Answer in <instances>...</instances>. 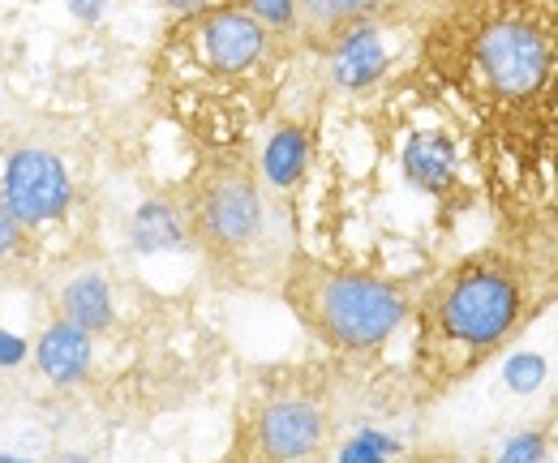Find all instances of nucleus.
Wrapping results in <instances>:
<instances>
[{"label": "nucleus", "instance_id": "f257e3e1", "mask_svg": "<svg viewBox=\"0 0 558 463\" xmlns=\"http://www.w3.org/2000/svg\"><path fill=\"white\" fill-rule=\"evenodd\" d=\"M421 69L456 108L494 206L542 228L558 206V0H447Z\"/></svg>", "mask_w": 558, "mask_h": 463}, {"label": "nucleus", "instance_id": "f03ea898", "mask_svg": "<svg viewBox=\"0 0 558 463\" xmlns=\"http://www.w3.org/2000/svg\"><path fill=\"white\" fill-rule=\"evenodd\" d=\"M558 296V266L542 249L486 245L447 266L417 301L413 378L421 399L473 378Z\"/></svg>", "mask_w": 558, "mask_h": 463}, {"label": "nucleus", "instance_id": "7ed1b4c3", "mask_svg": "<svg viewBox=\"0 0 558 463\" xmlns=\"http://www.w3.org/2000/svg\"><path fill=\"white\" fill-rule=\"evenodd\" d=\"M177 206L190 232V249L228 283L283 279L288 249L279 210L258 168L245 155H210L177 190Z\"/></svg>", "mask_w": 558, "mask_h": 463}, {"label": "nucleus", "instance_id": "20e7f679", "mask_svg": "<svg viewBox=\"0 0 558 463\" xmlns=\"http://www.w3.org/2000/svg\"><path fill=\"white\" fill-rule=\"evenodd\" d=\"M279 296L292 309V318L305 327V334L336 356L378 352L417 309L404 283L369 275V270L318 263L310 254L288 258Z\"/></svg>", "mask_w": 558, "mask_h": 463}, {"label": "nucleus", "instance_id": "39448f33", "mask_svg": "<svg viewBox=\"0 0 558 463\" xmlns=\"http://www.w3.org/2000/svg\"><path fill=\"white\" fill-rule=\"evenodd\" d=\"M340 434L336 382L318 365L263 374L236 407L219 463H327Z\"/></svg>", "mask_w": 558, "mask_h": 463}, {"label": "nucleus", "instance_id": "423d86ee", "mask_svg": "<svg viewBox=\"0 0 558 463\" xmlns=\"http://www.w3.org/2000/svg\"><path fill=\"white\" fill-rule=\"evenodd\" d=\"M276 39L254 13L245 9H203L190 22L194 61L210 82H250L271 65Z\"/></svg>", "mask_w": 558, "mask_h": 463}, {"label": "nucleus", "instance_id": "0eeeda50", "mask_svg": "<svg viewBox=\"0 0 558 463\" xmlns=\"http://www.w3.org/2000/svg\"><path fill=\"white\" fill-rule=\"evenodd\" d=\"M0 202L26 223V228H44L65 219L73 202L70 168L39 146H22L9 155L4 163V181H0Z\"/></svg>", "mask_w": 558, "mask_h": 463}, {"label": "nucleus", "instance_id": "6e6552de", "mask_svg": "<svg viewBox=\"0 0 558 463\" xmlns=\"http://www.w3.org/2000/svg\"><path fill=\"white\" fill-rule=\"evenodd\" d=\"M391 69L387 26L383 22H356L327 39V73L340 90H369Z\"/></svg>", "mask_w": 558, "mask_h": 463}, {"label": "nucleus", "instance_id": "1a4fd4ad", "mask_svg": "<svg viewBox=\"0 0 558 463\" xmlns=\"http://www.w3.org/2000/svg\"><path fill=\"white\" fill-rule=\"evenodd\" d=\"M90 361H95V334L65 318H52L35 339V365L52 387H77L90 374Z\"/></svg>", "mask_w": 558, "mask_h": 463}, {"label": "nucleus", "instance_id": "9d476101", "mask_svg": "<svg viewBox=\"0 0 558 463\" xmlns=\"http://www.w3.org/2000/svg\"><path fill=\"white\" fill-rule=\"evenodd\" d=\"M404 172L409 181L442 198L460 185V142L451 133H438V130H421L404 142Z\"/></svg>", "mask_w": 558, "mask_h": 463}, {"label": "nucleus", "instance_id": "9b49d317", "mask_svg": "<svg viewBox=\"0 0 558 463\" xmlns=\"http://www.w3.org/2000/svg\"><path fill=\"white\" fill-rule=\"evenodd\" d=\"M57 318H65L73 327L90 334H104L117 322V301H112V283L99 266H82L57 292Z\"/></svg>", "mask_w": 558, "mask_h": 463}, {"label": "nucleus", "instance_id": "f8f14e48", "mask_svg": "<svg viewBox=\"0 0 558 463\" xmlns=\"http://www.w3.org/2000/svg\"><path fill=\"white\" fill-rule=\"evenodd\" d=\"M400 9L404 0H296V22H301L296 35L327 44L356 22H387Z\"/></svg>", "mask_w": 558, "mask_h": 463}, {"label": "nucleus", "instance_id": "ddd939ff", "mask_svg": "<svg viewBox=\"0 0 558 463\" xmlns=\"http://www.w3.org/2000/svg\"><path fill=\"white\" fill-rule=\"evenodd\" d=\"M310 163V133L296 121H279L276 130L267 133L263 155H258V176L271 194H288L292 185H301Z\"/></svg>", "mask_w": 558, "mask_h": 463}, {"label": "nucleus", "instance_id": "4468645a", "mask_svg": "<svg viewBox=\"0 0 558 463\" xmlns=\"http://www.w3.org/2000/svg\"><path fill=\"white\" fill-rule=\"evenodd\" d=\"M134 245L138 249H190V232L181 219L177 198H155L146 202L134 215Z\"/></svg>", "mask_w": 558, "mask_h": 463}, {"label": "nucleus", "instance_id": "2eb2a0df", "mask_svg": "<svg viewBox=\"0 0 558 463\" xmlns=\"http://www.w3.org/2000/svg\"><path fill=\"white\" fill-rule=\"evenodd\" d=\"M26 249H31V228L0 202V275L4 270H13V266L26 258Z\"/></svg>", "mask_w": 558, "mask_h": 463}, {"label": "nucleus", "instance_id": "dca6fc26", "mask_svg": "<svg viewBox=\"0 0 558 463\" xmlns=\"http://www.w3.org/2000/svg\"><path fill=\"white\" fill-rule=\"evenodd\" d=\"M241 9L254 13L271 35H296V31H301V22H296V0H245Z\"/></svg>", "mask_w": 558, "mask_h": 463}, {"label": "nucleus", "instance_id": "f3484780", "mask_svg": "<svg viewBox=\"0 0 558 463\" xmlns=\"http://www.w3.org/2000/svg\"><path fill=\"white\" fill-rule=\"evenodd\" d=\"M546 434L542 429H524V434H515V438H507L502 442V451H498V460L494 463H546Z\"/></svg>", "mask_w": 558, "mask_h": 463}, {"label": "nucleus", "instance_id": "a211bd4d", "mask_svg": "<svg viewBox=\"0 0 558 463\" xmlns=\"http://www.w3.org/2000/svg\"><path fill=\"white\" fill-rule=\"evenodd\" d=\"M502 378H507L511 391H533V387H542V378H546V361H542L537 352H515V356L507 361Z\"/></svg>", "mask_w": 558, "mask_h": 463}, {"label": "nucleus", "instance_id": "6ab92c4d", "mask_svg": "<svg viewBox=\"0 0 558 463\" xmlns=\"http://www.w3.org/2000/svg\"><path fill=\"white\" fill-rule=\"evenodd\" d=\"M26 352H31V343H26L22 334L0 331V369H13V365H22V361H26Z\"/></svg>", "mask_w": 558, "mask_h": 463}, {"label": "nucleus", "instance_id": "aec40b11", "mask_svg": "<svg viewBox=\"0 0 558 463\" xmlns=\"http://www.w3.org/2000/svg\"><path fill=\"white\" fill-rule=\"evenodd\" d=\"M70 13L77 22H99L108 13V0H70Z\"/></svg>", "mask_w": 558, "mask_h": 463}, {"label": "nucleus", "instance_id": "412c9836", "mask_svg": "<svg viewBox=\"0 0 558 463\" xmlns=\"http://www.w3.org/2000/svg\"><path fill=\"white\" fill-rule=\"evenodd\" d=\"M396 463H464L451 451H413V455H400Z\"/></svg>", "mask_w": 558, "mask_h": 463}, {"label": "nucleus", "instance_id": "4be33fe9", "mask_svg": "<svg viewBox=\"0 0 558 463\" xmlns=\"http://www.w3.org/2000/svg\"><path fill=\"white\" fill-rule=\"evenodd\" d=\"M163 4H168V9H177V13H190V17H194V13H203V9H210V0H163Z\"/></svg>", "mask_w": 558, "mask_h": 463}, {"label": "nucleus", "instance_id": "5701e85b", "mask_svg": "<svg viewBox=\"0 0 558 463\" xmlns=\"http://www.w3.org/2000/svg\"><path fill=\"white\" fill-rule=\"evenodd\" d=\"M52 463H95V460H90L86 451H61V455H57Z\"/></svg>", "mask_w": 558, "mask_h": 463}]
</instances>
